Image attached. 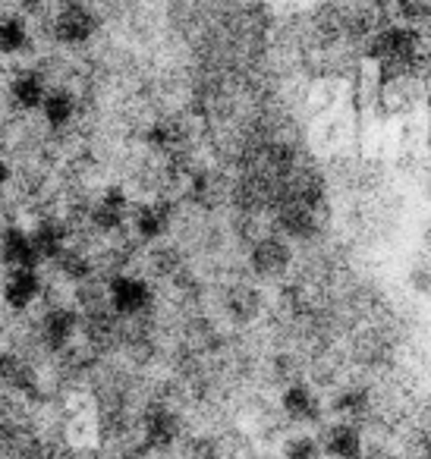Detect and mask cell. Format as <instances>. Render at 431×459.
<instances>
[{"label": "cell", "instance_id": "cell-1", "mask_svg": "<svg viewBox=\"0 0 431 459\" xmlns=\"http://www.w3.org/2000/svg\"><path fill=\"white\" fill-rule=\"evenodd\" d=\"M108 293H110V306H114L120 315H139V312H145L148 302H152L148 283L139 281V277H129V274L114 277Z\"/></svg>", "mask_w": 431, "mask_h": 459}, {"label": "cell", "instance_id": "cell-12", "mask_svg": "<svg viewBox=\"0 0 431 459\" xmlns=\"http://www.w3.org/2000/svg\"><path fill=\"white\" fill-rule=\"evenodd\" d=\"M32 243L35 252H39V262L41 258H57L64 255V230L57 223H39L32 230Z\"/></svg>", "mask_w": 431, "mask_h": 459}, {"label": "cell", "instance_id": "cell-17", "mask_svg": "<svg viewBox=\"0 0 431 459\" xmlns=\"http://www.w3.org/2000/svg\"><path fill=\"white\" fill-rule=\"evenodd\" d=\"M7 179H10V167H7V160H0V192H4Z\"/></svg>", "mask_w": 431, "mask_h": 459}, {"label": "cell", "instance_id": "cell-7", "mask_svg": "<svg viewBox=\"0 0 431 459\" xmlns=\"http://www.w3.org/2000/svg\"><path fill=\"white\" fill-rule=\"evenodd\" d=\"M284 412L293 421H299V425H309V421L321 419V403H318V396L305 384H293L284 394Z\"/></svg>", "mask_w": 431, "mask_h": 459}, {"label": "cell", "instance_id": "cell-6", "mask_svg": "<svg viewBox=\"0 0 431 459\" xmlns=\"http://www.w3.org/2000/svg\"><path fill=\"white\" fill-rule=\"evenodd\" d=\"M48 91H51V89H48L45 76H41V73H35V70L16 73L13 85H10V95H13V101L20 104V108H26V110L41 108V104H45V98H48Z\"/></svg>", "mask_w": 431, "mask_h": 459}, {"label": "cell", "instance_id": "cell-13", "mask_svg": "<svg viewBox=\"0 0 431 459\" xmlns=\"http://www.w3.org/2000/svg\"><path fill=\"white\" fill-rule=\"evenodd\" d=\"M29 45V32L20 20H0V54H20Z\"/></svg>", "mask_w": 431, "mask_h": 459}, {"label": "cell", "instance_id": "cell-16", "mask_svg": "<svg viewBox=\"0 0 431 459\" xmlns=\"http://www.w3.org/2000/svg\"><path fill=\"white\" fill-rule=\"evenodd\" d=\"M145 428H148V440H154V444H171L173 440V415L164 412V409H154L148 415Z\"/></svg>", "mask_w": 431, "mask_h": 459}, {"label": "cell", "instance_id": "cell-14", "mask_svg": "<svg viewBox=\"0 0 431 459\" xmlns=\"http://www.w3.org/2000/svg\"><path fill=\"white\" fill-rule=\"evenodd\" d=\"M252 262H255V268H259L261 274H274V271L286 264V249L280 243H274V239H268V243H261L259 249H255Z\"/></svg>", "mask_w": 431, "mask_h": 459}, {"label": "cell", "instance_id": "cell-2", "mask_svg": "<svg viewBox=\"0 0 431 459\" xmlns=\"http://www.w3.org/2000/svg\"><path fill=\"white\" fill-rule=\"evenodd\" d=\"M41 281L35 268H10L7 281H4V302L10 308H26L39 299Z\"/></svg>", "mask_w": 431, "mask_h": 459}, {"label": "cell", "instance_id": "cell-9", "mask_svg": "<svg viewBox=\"0 0 431 459\" xmlns=\"http://www.w3.org/2000/svg\"><path fill=\"white\" fill-rule=\"evenodd\" d=\"M95 223L101 230H117L123 223V217H127V195H123L120 189H108L101 198H98L95 204Z\"/></svg>", "mask_w": 431, "mask_h": 459}, {"label": "cell", "instance_id": "cell-15", "mask_svg": "<svg viewBox=\"0 0 431 459\" xmlns=\"http://www.w3.org/2000/svg\"><path fill=\"white\" fill-rule=\"evenodd\" d=\"M321 440L312 434H293L284 444V459H321Z\"/></svg>", "mask_w": 431, "mask_h": 459}, {"label": "cell", "instance_id": "cell-11", "mask_svg": "<svg viewBox=\"0 0 431 459\" xmlns=\"http://www.w3.org/2000/svg\"><path fill=\"white\" fill-rule=\"evenodd\" d=\"M167 223H171V211H167L161 202L142 204L139 214H136V230H139V233H142L145 239L161 237V233L167 230Z\"/></svg>", "mask_w": 431, "mask_h": 459}, {"label": "cell", "instance_id": "cell-10", "mask_svg": "<svg viewBox=\"0 0 431 459\" xmlns=\"http://www.w3.org/2000/svg\"><path fill=\"white\" fill-rule=\"evenodd\" d=\"M41 114H45V120L51 123V126L64 129L66 123L73 120V114H76V101H73L70 91L54 89V91H48L45 104H41Z\"/></svg>", "mask_w": 431, "mask_h": 459}, {"label": "cell", "instance_id": "cell-3", "mask_svg": "<svg viewBox=\"0 0 431 459\" xmlns=\"http://www.w3.org/2000/svg\"><path fill=\"white\" fill-rule=\"evenodd\" d=\"M54 32H57V39L64 41V45H83V41H89L92 35H95V16H92V10L73 4V7H66L64 13L57 16Z\"/></svg>", "mask_w": 431, "mask_h": 459}, {"label": "cell", "instance_id": "cell-5", "mask_svg": "<svg viewBox=\"0 0 431 459\" xmlns=\"http://www.w3.org/2000/svg\"><path fill=\"white\" fill-rule=\"evenodd\" d=\"M0 255L10 268H35L39 264V252H35L32 233H22L20 227L4 230V239H0Z\"/></svg>", "mask_w": 431, "mask_h": 459}, {"label": "cell", "instance_id": "cell-4", "mask_svg": "<svg viewBox=\"0 0 431 459\" xmlns=\"http://www.w3.org/2000/svg\"><path fill=\"white\" fill-rule=\"evenodd\" d=\"M321 450L330 459H359L362 456V434L349 421H337L324 431Z\"/></svg>", "mask_w": 431, "mask_h": 459}, {"label": "cell", "instance_id": "cell-8", "mask_svg": "<svg viewBox=\"0 0 431 459\" xmlns=\"http://www.w3.org/2000/svg\"><path fill=\"white\" fill-rule=\"evenodd\" d=\"M79 318L73 308H51L45 315V343L51 350H64L73 337H76Z\"/></svg>", "mask_w": 431, "mask_h": 459}]
</instances>
